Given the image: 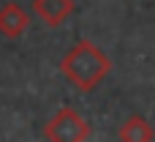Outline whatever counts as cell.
Listing matches in <instances>:
<instances>
[{"label":"cell","instance_id":"6da1fadb","mask_svg":"<svg viewBox=\"0 0 155 142\" xmlns=\"http://www.w3.org/2000/svg\"><path fill=\"white\" fill-rule=\"evenodd\" d=\"M60 71L63 77L82 93L95 90L112 71V60L106 57V52L101 47H95L93 41L82 38L76 41L60 60Z\"/></svg>","mask_w":155,"mask_h":142},{"label":"cell","instance_id":"7a4b0ae2","mask_svg":"<svg viewBox=\"0 0 155 142\" xmlns=\"http://www.w3.org/2000/svg\"><path fill=\"white\" fill-rule=\"evenodd\" d=\"M44 137L54 142H84L90 137V126L84 123V118L71 109V107H60L52 120L44 126Z\"/></svg>","mask_w":155,"mask_h":142},{"label":"cell","instance_id":"3957f363","mask_svg":"<svg viewBox=\"0 0 155 142\" xmlns=\"http://www.w3.org/2000/svg\"><path fill=\"white\" fill-rule=\"evenodd\" d=\"M74 0H33V14L49 27H60L74 14Z\"/></svg>","mask_w":155,"mask_h":142},{"label":"cell","instance_id":"277c9868","mask_svg":"<svg viewBox=\"0 0 155 142\" xmlns=\"http://www.w3.org/2000/svg\"><path fill=\"white\" fill-rule=\"evenodd\" d=\"M30 25V14L19 3H5L0 5V33L5 38H19Z\"/></svg>","mask_w":155,"mask_h":142},{"label":"cell","instance_id":"5b68a950","mask_svg":"<svg viewBox=\"0 0 155 142\" xmlns=\"http://www.w3.org/2000/svg\"><path fill=\"white\" fill-rule=\"evenodd\" d=\"M117 137L123 142H153L155 131L142 115H131V118L120 126V134H117Z\"/></svg>","mask_w":155,"mask_h":142}]
</instances>
